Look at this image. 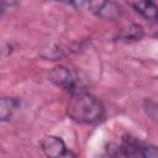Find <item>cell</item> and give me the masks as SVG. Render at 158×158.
Returning a JSON list of instances; mask_svg holds the SVG:
<instances>
[{
    "label": "cell",
    "mask_w": 158,
    "mask_h": 158,
    "mask_svg": "<svg viewBox=\"0 0 158 158\" xmlns=\"http://www.w3.org/2000/svg\"><path fill=\"white\" fill-rule=\"evenodd\" d=\"M68 116L79 123H95L104 117L102 104L91 94L79 90L73 93L67 106Z\"/></svg>",
    "instance_id": "1"
},
{
    "label": "cell",
    "mask_w": 158,
    "mask_h": 158,
    "mask_svg": "<svg viewBox=\"0 0 158 158\" xmlns=\"http://www.w3.org/2000/svg\"><path fill=\"white\" fill-rule=\"evenodd\" d=\"M41 148L47 158H75L63 139L56 136L44 137L41 142Z\"/></svg>",
    "instance_id": "2"
},
{
    "label": "cell",
    "mask_w": 158,
    "mask_h": 158,
    "mask_svg": "<svg viewBox=\"0 0 158 158\" xmlns=\"http://www.w3.org/2000/svg\"><path fill=\"white\" fill-rule=\"evenodd\" d=\"M83 5H85L90 12H93L100 19L116 20L122 15L120 5L112 1H89L83 2Z\"/></svg>",
    "instance_id": "3"
},
{
    "label": "cell",
    "mask_w": 158,
    "mask_h": 158,
    "mask_svg": "<svg viewBox=\"0 0 158 158\" xmlns=\"http://www.w3.org/2000/svg\"><path fill=\"white\" fill-rule=\"evenodd\" d=\"M142 144L131 137L122 138L120 144H112L107 149L110 158H133L139 156Z\"/></svg>",
    "instance_id": "4"
},
{
    "label": "cell",
    "mask_w": 158,
    "mask_h": 158,
    "mask_svg": "<svg viewBox=\"0 0 158 158\" xmlns=\"http://www.w3.org/2000/svg\"><path fill=\"white\" fill-rule=\"evenodd\" d=\"M51 80L58 86H60L62 89L70 91V94L80 90L78 89V79L68 68H64V67L54 68L51 72Z\"/></svg>",
    "instance_id": "5"
},
{
    "label": "cell",
    "mask_w": 158,
    "mask_h": 158,
    "mask_svg": "<svg viewBox=\"0 0 158 158\" xmlns=\"http://www.w3.org/2000/svg\"><path fill=\"white\" fill-rule=\"evenodd\" d=\"M131 6L139 12L144 19L151 21L158 20V6L152 1H135L131 2Z\"/></svg>",
    "instance_id": "6"
},
{
    "label": "cell",
    "mask_w": 158,
    "mask_h": 158,
    "mask_svg": "<svg viewBox=\"0 0 158 158\" xmlns=\"http://www.w3.org/2000/svg\"><path fill=\"white\" fill-rule=\"evenodd\" d=\"M19 100L14 98H2L1 104H0V117L2 121H6L10 118L12 112L17 109L19 106Z\"/></svg>",
    "instance_id": "7"
},
{
    "label": "cell",
    "mask_w": 158,
    "mask_h": 158,
    "mask_svg": "<svg viewBox=\"0 0 158 158\" xmlns=\"http://www.w3.org/2000/svg\"><path fill=\"white\" fill-rule=\"evenodd\" d=\"M139 156H141V158H158V147L142 146Z\"/></svg>",
    "instance_id": "8"
},
{
    "label": "cell",
    "mask_w": 158,
    "mask_h": 158,
    "mask_svg": "<svg viewBox=\"0 0 158 158\" xmlns=\"http://www.w3.org/2000/svg\"><path fill=\"white\" fill-rule=\"evenodd\" d=\"M156 36H157V37H158V32H157V35H156Z\"/></svg>",
    "instance_id": "9"
}]
</instances>
